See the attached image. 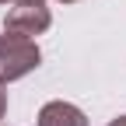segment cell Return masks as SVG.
<instances>
[{
    "instance_id": "cell-5",
    "label": "cell",
    "mask_w": 126,
    "mask_h": 126,
    "mask_svg": "<svg viewBox=\"0 0 126 126\" xmlns=\"http://www.w3.org/2000/svg\"><path fill=\"white\" fill-rule=\"evenodd\" d=\"M109 126H126V116H119V119H112Z\"/></svg>"
},
{
    "instance_id": "cell-6",
    "label": "cell",
    "mask_w": 126,
    "mask_h": 126,
    "mask_svg": "<svg viewBox=\"0 0 126 126\" xmlns=\"http://www.w3.org/2000/svg\"><path fill=\"white\" fill-rule=\"evenodd\" d=\"M11 4H35V0H11Z\"/></svg>"
},
{
    "instance_id": "cell-4",
    "label": "cell",
    "mask_w": 126,
    "mask_h": 126,
    "mask_svg": "<svg viewBox=\"0 0 126 126\" xmlns=\"http://www.w3.org/2000/svg\"><path fill=\"white\" fill-rule=\"evenodd\" d=\"M7 116V91H4V81H0V119Z\"/></svg>"
},
{
    "instance_id": "cell-2",
    "label": "cell",
    "mask_w": 126,
    "mask_h": 126,
    "mask_svg": "<svg viewBox=\"0 0 126 126\" xmlns=\"http://www.w3.org/2000/svg\"><path fill=\"white\" fill-rule=\"evenodd\" d=\"M53 25V14L49 7L42 4V0H35V4H14L7 11L4 18V32H18V35H42L46 28Z\"/></svg>"
},
{
    "instance_id": "cell-3",
    "label": "cell",
    "mask_w": 126,
    "mask_h": 126,
    "mask_svg": "<svg viewBox=\"0 0 126 126\" xmlns=\"http://www.w3.org/2000/svg\"><path fill=\"white\" fill-rule=\"evenodd\" d=\"M39 126H88V116L70 102H46L39 112Z\"/></svg>"
},
{
    "instance_id": "cell-7",
    "label": "cell",
    "mask_w": 126,
    "mask_h": 126,
    "mask_svg": "<svg viewBox=\"0 0 126 126\" xmlns=\"http://www.w3.org/2000/svg\"><path fill=\"white\" fill-rule=\"evenodd\" d=\"M60 4H74V0H60Z\"/></svg>"
},
{
    "instance_id": "cell-8",
    "label": "cell",
    "mask_w": 126,
    "mask_h": 126,
    "mask_svg": "<svg viewBox=\"0 0 126 126\" xmlns=\"http://www.w3.org/2000/svg\"><path fill=\"white\" fill-rule=\"evenodd\" d=\"M0 4H7V0H0Z\"/></svg>"
},
{
    "instance_id": "cell-1",
    "label": "cell",
    "mask_w": 126,
    "mask_h": 126,
    "mask_svg": "<svg viewBox=\"0 0 126 126\" xmlns=\"http://www.w3.org/2000/svg\"><path fill=\"white\" fill-rule=\"evenodd\" d=\"M39 60H42V53H39L35 39L18 35V32H4L0 35V81L4 84L32 74L39 67Z\"/></svg>"
}]
</instances>
